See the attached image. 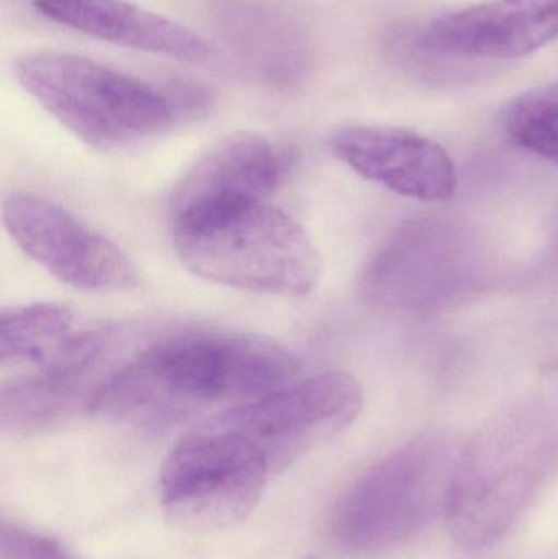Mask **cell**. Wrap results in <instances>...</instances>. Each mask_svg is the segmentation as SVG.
Returning <instances> with one entry per match:
<instances>
[{
	"label": "cell",
	"instance_id": "ba28073f",
	"mask_svg": "<svg viewBox=\"0 0 558 559\" xmlns=\"http://www.w3.org/2000/svg\"><path fill=\"white\" fill-rule=\"evenodd\" d=\"M363 406V383L334 370L226 407L212 419L245 437L277 472L349 429Z\"/></svg>",
	"mask_w": 558,
	"mask_h": 559
},
{
	"label": "cell",
	"instance_id": "7a4b0ae2",
	"mask_svg": "<svg viewBox=\"0 0 558 559\" xmlns=\"http://www.w3.org/2000/svg\"><path fill=\"white\" fill-rule=\"evenodd\" d=\"M558 469V404L531 396L503 407L455 459L444 515L459 547L503 540Z\"/></svg>",
	"mask_w": 558,
	"mask_h": 559
},
{
	"label": "cell",
	"instance_id": "d6986e66",
	"mask_svg": "<svg viewBox=\"0 0 558 559\" xmlns=\"http://www.w3.org/2000/svg\"><path fill=\"white\" fill-rule=\"evenodd\" d=\"M304 559H318V558H314V557H307V558H304Z\"/></svg>",
	"mask_w": 558,
	"mask_h": 559
},
{
	"label": "cell",
	"instance_id": "9a60e30c",
	"mask_svg": "<svg viewBox=\"0 0 558 559\" xmlns=\"http://www.w3.org/2000/svg\"><path fill=\"white\" fill-rule=\"evenodd\" d=\"M216 28L233 58L249 75L287 88L307 78L310 38L287 10L261 2H229L216 10Z\"/></svg>",
	"mask_w": 558,
	"mask_h": 559
},
{
	"label": "cell",
	"instance_id": "30bf717a",
	"mask_svg": "<svg viewBox=\"0 0 558 559\" xmlns=\"http://www.w3.org/2000/svg\"><path fill=\"white\" fill-rule=\"evenodd\" d=\"M3 225L25 255L66 285L121 292L140 280L127 252L58 203L10 193L3 202Z\"/></svg>",
	"mask_w": 558,
	"mask_h": 559
},
{
	"label": "cell",
	"instance_id": "52a82bcc",
	"mask_svg": "<svg viewBox=\"0 0 558 559\" xmlns=\"http://www.w3.org/2000/svg\"><path fill=\"white\" fill-rule=\"evenodd\" d=\"M272 473L251 442L210 417L164 459L161 504L183 531H225L258 508Z\"/></svg>",
	"mask_w": 558,
	"mask_h": 559
},
{
	"label": "cell",
	"instance_id": "e0dca14e",
	"mask_svg": "<svg viewBox=\"0 0 558 559\" xmlns=\"http://www.w3.org/2000/svg\"><path fill=\"white\" fill-rule=\"evenodd\" d=\"M501 127L514 144L558 166V82L510 102Z\"/></svg>",
	"mask_w": 558,
	"mask_h": 559
},
{
	"label": "cell",
	"instance_id": "9c48e42d",
	"mask_svg": "<svg viewBox=\"0 0 558 559\" xmlns=\"http://www.w3.org/2000/svg\"><path fill=\"white\" fill-rule=\"evenodd\" d=\"M124 332L118 328L71 334L36 370L5 383L0 394V426L12 436H29L61 426L81 413L123 364L115 358Z\"/></svg>",
	"mask_w": 558,
	"mask_h": 559
},
{
	"label": "cell",
	"instance_id": "5bb4252c",
	"mask_svg": "<svg viewBox=\"0 0 558 559\" xmlns=\"http://www.w3.org/2000/svg\"><path fill=\"white\" fill-rule=\"evenodd\" d=\"M36 12L100 41L189 64L215 61L216 48L189 26L124 0H35Z\"/></svg>",
	"mask_w": 558,
	"mask_h": 559
},
{
	"label": "cell",
	"instance_id": "4fadbf2b",
	"mask_svg": "<svg viewBox=\"0 0 558 559\" xmlns=\"http://www.w3.org/2000/svg\"><path fill=\"white\" fill-rule=\"evenodd\" d=\"M558 38V0H487L432 20L423 51L454 58L517 59Z\"/></svg>",
	"mask_w": 558,
	"mask_h": 559
},
{
	"label": "cell",
	"instance_id": "8fae6325",
	"mask_svg": "<svg viewBox=\"0 0 558 559\" xmlns=\"http://www.w3.org/2000/svg\"><path fill=\"white\" fill-rule=\"evenodd\" d=\"M287 169L285 154L256 131H236L189 167L169 197L173 226L218 218L264 203Z\"/></svg>",
	"mask_w": 558,
	"mask_h": 559
},
{
	"label": "cell",
	"instance_id": "ac0fdd59",
	"mask_svg": "<svg viewBox=\"0 0 558 559\" xmlns=\"http://www.w3.org/2000/svg\"><path fill=\"white\" fill-rule=\"evenodd\" d=\"M2 559H71L64 548L48 535L36 534L15 524H2L0 532Z\"/></svg>",
	"mask_w": 558,
	"mask_h": 559
},
{
	"label": "cell",
	"instance_id": "5b68a950",
	"mask_svg": "<svg viewBox=\"0 0 558 559\" xmlns=\"http://www.w3.org/2000/svg\"><path fill=\"white\" fill-rule=\"evenodd\" d=\"M455 459L448 439L425 433L370 466L341 496L331 537L351 557L402 547L444 512Z\"/></svg>",
	"mask_w": 558,
	"mask_h": 559
},
{
	"label": "cell",
	"instance_id": "7c38bea8",
	"mask_svg": "<svg viewBox=\"0 0 558 559\" xmlns=\"http://www.w3.org/2000/svg\"><path fill=\"white\" fill-rule=\"evenodd\" d=\"M330 147L344 166L406 199L446 202L458 190V170L448 151L416 131L353 124L334 131Z\"/></svg>",
	"mask_w": 558,
	"mask_h": 559
},
{
	"label": "cell",
	"instance_id": "2e32d148",
	"mask_svg": "<svg viewBox=\"0 0 558 559\" xmlns=\"http://www.w3.org/2000/svg\"><path fill=\"white\" fill-rule=\"evenodd\" d=\"M74 314L58 302H28L0 312V361L33 364L48 357L72 334Z\"/></svg>",
	"mask_w": 558,
	"mask_h": 559
},
{
	"label": "cell",
	"instance_id": "3957f363",
	"mask_svg": "<svg viewBox=\"0 0 558 559\" xmlns=\"http://www.w3.org/2000/svg\"><path fill=\"white\" fill-rule=\"evenodd\" d=\"M13 71L26 94L97 150L138 146L186 121L169 84L156 87L85 56L26 52Z\"/></svg>",
	"mask_w": 558,
	"mask_h": 559
},
{
	"label": "cell",
	"instance_id": "277c9868",
	"mask_svg": "<svg viewBox=\"0 0 558 559\" xmlns=\"http://www.w3.org/2000/svg\"><path fill=\"white\" fill-rule=\"evenodd\" d=\"M173 245L193 275L241 292L297 298L323 277L320 252L304 226L265 202L173 226Z\"/></svg>",
	"mask_w": 558,
	"mask_h": 559
},
{
	"label": "cell",
	"instance_id": "8992f818",
	"mask_svg": "<svg viewBox=\"0 0 558 559\" xmlns=\"http://www.w3.org/2000/svg\"><path fill=\"white\" fill-rule=\"evenodd\" d=\"M491 274L490 252L474 229L448 218L402 226L372 255L360 275L370 305L428 312L477 296Z\"/></svg>",
	"mask_w": 558,
	"mask_h": 559
},
{
	"label": "cell",
	"instance_id": "6da1fadb",
	"mask_svg": "<svg viewBox=\"0 0 558 559\" xmlns=\"http://www.w3.org/2000/svg\"><path fill=\"white\" fill-rule=\"evenodd\" d=\"M301 370L292 348L265 335L180 329L124 358L95 394L91 413L133 424L170 423L265 396L297 381Z\"/></svg>",
	"mask_w": 558,
	"mask_h": 559
}]
</instances>
